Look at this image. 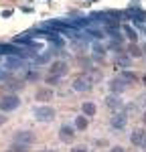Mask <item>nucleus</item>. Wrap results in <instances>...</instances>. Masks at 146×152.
Masks as SVG:
<instances>
[{
	"mask_svg": "<svg viewBox=\"0 0 146 152\" xmlns=\"http://www.w3.org/2000/svg\"><path fill=\"white\" fill-rule=\"evenodd\" d=\"M20 105V99H18V95H4V97H0V110L2 112H14L16 107Z\"/></svg>",
	"mask_w": 146,
	"mask_h": 152,
	"instance_id": "1",
	"label": "nucleus"
},
{
	"mask_svg": "<svg viewBox=\"0 0 146 152\" xmlns=\"http://www.w3.org/2000/svg\"><path fill=\"white\" fill-rule=\"evenodd\" d=\"M33 114H35L36 120H41V122H51L53 118H55V110L51 107V105H39L33 110Z\"/></svg>",
	"mask_w": 146,
	"mask_h": 152,
	"instance_id": "2",
	"label": "nucleus"
},
{
	"mask_svg": "<svg viewBox=\"0 0 146 152\" xmlns=\"http://www.w3.org/2000/svg\"><path fill=\"white\" fill-rule=\"evenodd\" d=\"M14 142H20V144H33L35 142V134L33 132H28V130H23V132H16L14 134Z\"/></svg>",
	"mask_w": 146,
	"mask_h": 152,
	"instance_id": "3",
	"label": "nucleus"
},
{
	"mask_svg": "<svg viewBox=\"0 0 146 152\" xmlns=\"http://www.w3.org/2000/svg\"><path fill=\"white\" fill-rule=\"evenodd\" d=\"M126 122H128L126 114H124V112H118V114H114V116H112V128L124 130V128H126Z\"/></svg>",
	"mask_w": 146,
	"mask_h": 152,
	"instance_id": "4",
	"label": "nucleus"
},
{
	"mask_svg": "<svg viewBox=\"0 0 146 152\" xmlns=\"http://www.w3.org/2000/svg\"><path fill=\"white\" fill-rule=\"evenodd\" d=\"M67 73V63L65 61H55L53 65H51V75L53 77H61V75H65Z\"/></svg>",
	"mask_w": 146,
	"mask_h": 152,
	"instance_id": "5",
	"label": "nucleus"
},
{
	"mask_svg": "<svg viewBox=\"0 0 146 152\" xmlns=\"http://www.w3.org/2000/svg\"><path fill=\"white\" fill-rule=\"evenodd\" d=\"M6 67H8V69H23L24 61L20 59V55H8V59H6Z\"/></svg>",
	"mask_w": 146,
	"mask_h": 152,
	"instance_id": "6",
	"label": "nucleus"
},
{
	"mask_svg": "<svg viewBox=\"0 0 146 152\" xmlns=\"http://www.w3.org/2000/svg\"><path fill=\"white\" fill-rule=\"evenodd\" d=\"M126 87H128V81H124L122 77H116V79H112V83H110L112 94H122Z\"/></svg>",
	"mask_w": 146,
	"mask_h": 152,
	"instance_id": "7",
	"label": "nucleus"
},
{
	"mask_svg": "<svg viewBox=\"0 0 146 152\" xmlns=\"http://www.w3.org/2000/svg\"><path fill=\"white\" fill-rule=\"evenodd\" d=\"M73 126H67V124H63L59 128V138H61V142H71L73 140Z\"/></svg>",
	"mask_w": 146,
	"mask_h": 152,
	"instance_id": "8",
	"label": "nucleus"
},
{
	"mask_svg": "<svg viewBox=\"0 0 146 152\" xmlns=\"http://www.w3.org/2000/svg\"><path fill=\"white\" fill-rule=\"evenodd\" d=\"M144 140H146V134H144V130H134L132 134H130V142H132L134 146H142L144 144Z\"/></svg>",
	"mask_w": 146,
	"mask_h": 152,
	"instance_id": "9",
	"label": "nucleus"
},
{
	"mask_svg": "<svg viewBox=\"0 0 146 152\" xmlns=\"http://www.w3.org/2000/svg\"><path fill=\"white\" fill-rule=\"evenodd\" d=\"M0 53L2 55H24L16 45H6V43H0Z\"/></svg>",
	"mask_w": 146,
	"mask_h": 152,
	"instance_id": "10",
	"label": "nucleus"
},
{
	"mask_svg": "<svg viewBox=\"0 0 146 152\" xmlns=\"http://www.w3.org/2000/svg\"><path fill=\"white\" fill-rule=\"evenodd\" d=\"M89 79H85V77H77L75 81H73V89L75 91H89Z\"/></svg>",
	"mask_w": 146,
	"mask_h": 152,
	"instance_id": "11",
	"label": "nucleus"
},
{
	"mask_svg": "<svg viewBox=\"0 0 146 152\" xmlns=\"http://www.w3.org/2000/svg\"><path fill=\"white\" fill-rule=\"evenodd\" d=\"M106 104H108L110 110H116V112H120L122 107H124V104H122V99L118 95H110L108 99H106Z\"/></svg>",
	"mask_w": 146,
	"mask_h": 152,
	"instance_id": "12",
	"label": "nucleus"
},
{
	"mask_svg": "<svg viewBox=\"0 0 146 152\" xmlns=\"http://www.w3.org/2000/svg\"><path fill=\"white\" fill-rule=\"evenodd\" d=\"M122 31H124V35L128 37V39H130L132 43H136V39H138V33L134 31V28L130 26V24H124V26H122Z\"/></svg>",
	"mask_w": 146,
	"mask_h": 152,
	"instance_id": "13",
	"label": "nucleus"
},
{
	"mask_svg": "<svg viewBox=\"0 0 146 152\" xmlns=\"http://www.w3.org/2000/svg\"><path fill=\"white\" fill-rule=\"evenodd\" d=\"M81 110H83V114H85L87 118L96 116V104H91V102H85V104L81 105Z\"/></svg>",
	"mask_w": 146,
	"mask_h": 152,
	"instance_id": "14",
	"label": "nucleus"
},
{
	"mask_svg": "<svg viewBox=\"0 0 146 152\" xmlns=\"http://www.w3.org/2000/svg\"><path fill=\"white\" fill-rule=\"evenodd\" d=\"M53 97V91L51 89H41V91H36V102H47Z\"/></svg>",
	"mask_w": 146,
	"mask_h": 152,
	"instance_id": "15",
	"label": "nucleus"
},
{
	"mask_svg": "<svg viewBox=\"0 0 146 152\" xmlns=\"http://www.w3.org/2000/svg\"><path fill=\"white\" fill-rule=\"evenodd\" d=\"M8 152H28V144H20V142H12Z\"/></svg>",
	"mask_w": 146,
	"mask_h": 152,
	"instance_id": "16",
	"label": "nucleus"
},
{
	"mask_svg": "<svg viewBox=\"0 0 146 152\" xmlns=\"http://www.w3.org/2000/svg\"><path fill=\"white\" fill-rule=\"evenodd\" d=\"M75 128H79V130H85L87 128V116H77L75 118Z\"/></svg>",
	"mask_w": 146,
	"mask_h": 152,
	"instance_id": "17",
	"label": "nucleus"
},
{
	"mask_svg": "<svg viewBox=\"0 0 146 152\" xmlns=\"http://www.w3.org/2000/svg\"><path fill=\"white\" fill-rule=\"evenodd\" d=\"M124 81H128V83H134V79H136V75L134 73H130V71H122V75H120Z\"/></svg>",
	"mask_w": 146,
	"mask_h": 152,
	"instance_id": "18",
	"label": "nucleus"
},
{
	"mask_svg": "<svg viewBox=\"0 0 146 152\" xmlns=\"http://www.w3.org/2000/svg\"><path fill=\"white\" fill-rule=\"evenodd\" d=\"M91 51H93V57H99V59H101V57H104V47H99V45H93V47H91Z\"/></svg>",
	"mask_w": 146,
	"mask_h": 152,
	"instance_id": "19",
	"label": "nucleus"
},
{
	"mask_svg": "<svg viewBox=\"0 0 146 152\" xmlns=\"http://www.w3.org/2000/svg\"><path fill=\"white\" fill-rule=\"evenodd\" d=\"M118 65H122V67H126V65H130V57H118V61H116Z\"/></svg>",
	"mask_w": 146,
	"mask_h": 152,
	"instance_id": "20",
	"label": "nucleus"
},
{
	"mask_svg": "<svg viewBox=\"0 0 146 152\" xmlns=\"http://www.w3.org/2000/svg\"><path fill=\"white\" fill-rule=\"evenodd\" d=\"M89 35L96 37V39H101V37H104V33H101V31H89Z\"/></svg>",
	"mask_w": 146,
	"mask_h": 152,
	"instance_id": "21",
	"label": "nucleus"
},
{
	"mask_svg": "<svg viewBox=\"0 0 146 152\" xmlns=\"http://www.w3.org/2000/svg\"><path fill=\"white\" fill-rule=\"evenodd\" d=\"M71 152H87V148H85V146H75Z\"/></svg>",
	"mask_w": 146,
	"mask_h": 152,
	"instance_id": "22",
	"label": "nucleus"
},
{
	"mask_svg": "<svg viewBox=\"0 0 146 152\" xmlns=\"http://www.w3.org/2000/svg\"><path fill=\"white\" fill-rule=\"evenodd\" d=\"M110 152H124L122 146H114V148H110Z\"/></svg>",
	"mask_w": 146,
	"mask_h": 152,
	"instance_id": "23",
	"label": "nucleus"
},
{
	"mask_svg": "<svg viewBox=\"0 0 146 152\" xmlns=\"http://www.w3.org/2000/svg\"><path fill=\"white\" fill-rule=\"evenodd\" d=\"M28 79H39V73H36V71H35V73L31 71V73H28Z\"/></svg>",
	"mask_w": 146,
	"mask_h": 152,
	"instance_id": "24",
	"label": "nucleus"
},
{
	"mask_svg": "<svg viewBox=\"0 0 146 152\" xmlns=\"http://www.w3.org/2000/svg\"><path fill=\"white\" fill-rule=\"evenodd\" d=\"M4 122H6V118H4V116H2V114H0V126H2Z\"/></svg>",
	"mask_w": 146,
	"mask_h": 152,
	"instance_id": "25",
	"label": "nucleus"
},
{
	"mask_svg": "<svg viewBox=\"0 0 146 152\" xmlns=\"http://www.w3.org/2000/svg\"><path fill=\"white\" fill-rule=\"evenodd\" d=\"M142 146H144V150H146V140H144V144H142Z\"/></svg>",
	"mask_w": 146,
	"mask_h": 152,
	"instance_id": "26",
	"label": "nucleus"
},
{
	"mask_svg": "<svg viewBox=\"0 0 146 152\" xmlns=\"http://www.w3.org/2000/svg\"><path fill=\"white\" fill-rule=\"evenodd\" d=\"M144 124H146V112H144Z\"/></svg>",
	"mask_w": 146,
	"mask_h": 152,
	"instance_id": "27",
	"label": "nucleus"
},
{
	"mask_svg": "<svg viewBox=\"0 0 146 152\" xmlns=\"http://www.w3.org/2000/svg\"><path fill=\"white\" fill-rule=\"evenodd\" d=\"M144 83H146V75H144Z\"/></svg>",
	"mask_w": 146,
	"mask_h": 152,
	"instance_id": "28",
	"label": "nucleus"
},
{
	"mask_svg": "<svg viewBox=\"0 0 146 152\" xmlns=\"http://www.w3.org/2000/svg\"><path fill=\"white\" fill-rule=\"evenodd\" d=\"M47 152H53V150H47Z\"/></svg>",
	"mask_w": 146,
	"mask_h": 152,
	"instance_id": "29",
	"label": "nucleus"
}]
</instances>
